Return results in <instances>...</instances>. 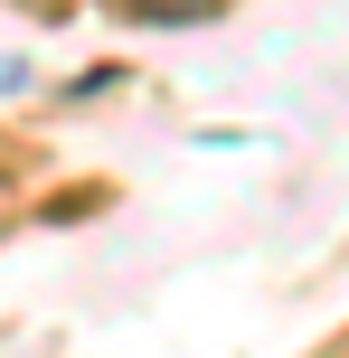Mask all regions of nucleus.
I'll list each match as a JSON object with an SVG mask.
<instances>
[{
  "label": "nucleus",
  "mask_w": 349,
  "mask_h": 358,
  "mask_svg": "<svg viewBox=\"0 0 349 358\" xmlns=\"http://www.w3.org/2000/svg\"><path fill=\"white\" fill-rule=\"evenodd\" d=\"M132 19H208V0H123Z\"/></svg>",
  "instance_id": "f257e3e1"
}]
</instances>
